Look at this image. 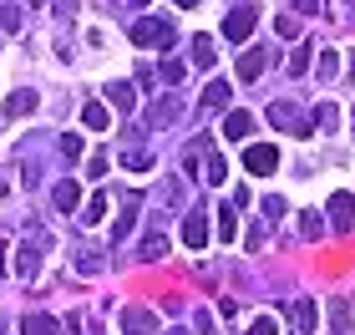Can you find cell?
Masks as SVG:
<instances>
[{
  "label": "cell",
  "mask_w": 355,
  "mask_h": 335,
  "mask_svg": "<svg viewBox=\"0 0 355 335\" xmlns=\"http://www.w3.org/2000/svg\"><path fill=\"white\" fill-rule=\"evenodd\" d=\"M137 209H142V198H137V194H127V198H122V218H117V229H112V239H117V244H122L127 234H132V223H137Z\"/></svg>",
  "instance_id": "11"
},
{
  "label": "cell",
  "mask_w": 355,
  "mask_h": 335,
  "mask_svg": "<svg viewBox=\"0 0 355 335\" xmlns=\"http://www.w3.org/2000/svg\"><path fill=\"white\" fill-rule=\"evenodd\" d=\"M76 269H82V275H96V269H102V254H76Z\"/></svg>",
  "instance_id": "33"
},
{
  "label": "cell",
  "mask_w": 355,
  "mask_h": 335,
  "mask_svg": "<svg viewBox=\"0 0 355 335\" xmlns=\"http://www.w3.org/2000/svg\"><path fill=\"white\" fill-rule=\"evenodd\" d=\"M21 330H26V335H61V325L51 320V315H26Z\"/></svg>",
  "instance_id": "21"
},
{
  "label": "cell",
  "mask_w": 355,
  "mask_h": 335,
  "mask_svg": "<svg viewBox=\"0 0 355 335\" xmlns=\"http://www.w3.org/2000/svg\"><path fill=\"white\" fill-rule=\"evenodd\" d=\"M76 198H82V183H76V178H61V183H56V194H51V203H56L61 214H71V209H76Z\"/></svg>",
  "instance_id": "12"
},
{
  "label": "cell",
  "mask_w": 355,
  "mask_h": 335,
  "mask_svg": "<svg viewBox=\"0 0 355 335\" xmlns=\"http://www.w3.org/2000/svg\"><path fill=\"white\" fill-rule=\"evenodd\" d=\"M107 97H112V107L132 112V107H137V87H132V82H112V87H107Z\"/></svg>",
  "instance_id": "16"
},
{
  "label": "cell",
  "mask_w": 355,
  "mask_h": 335,
  "mask_svg": "<svg viewBox=\"0 0 355 335\" xmlns=\"http://www.w3.org/2000/svg\"><path fill=\"white\" fill-rule=\"evenodd\" d=\"M274 330H279L274 315H254V320H249V335H274Z\"/></svg>",
  "instance_id": "32"
},
{
  "label": "cell",
  "mask_w": 355,
  "mask_h": 335,
  "mask_svg": "<svg viewBox=\"0 0 355 335\" xmlns=\"http://www.w3.org/2000/svg\"><path fill=\"white\" fill-rule=\"evenodd\" d=\"M56 148H61V157H67V163H76V157H82V137H71V132H67V137L56 142Z\"/></svg>",
  "instance_id": "31"
},
{
  "label": "cell",
  "mask_w": 355,
  "mask_h": 335,
  "mask_svg": "<svg viewBox=\"0 0 355 335\" xmlns=\"http://www.w3.org/2000/svg\"><path fill=\"white\" fill-rule=\"evenodd\" d=\"M102 214H107V194H96V198L87 203V214H82V223H102Z\"/></svg>",
  "instance_id": "29"
},
{
  "label": "cell",
  "mask_w": 355,
  "mask_h": 335,
  "mask_svg": "<svg viewBox=\"0 0 355 335\" xmlns=\"http://www.w3.org/2000/svg\"><path fill=\"white\" fill-rule=\"evenodd\" d=\"M178 112H183V107H178L173 97H157L153 112H148V122H153V127H168V122H178Z\"/></svg>",
  "instance_id": "15"
},
{
  "label": "cell",
  "mask_w": 355,
  "mask_h": 335,
  "mask_svg": "<svg viewBox=\"0 0 355 335\" xmlns=\"http://www.w3.org/2000/svg\"><path fill=\"white\" fill-rule=\"evenodd\" d=\"M254 21H259L254 0H249V6H234L229 15H223V36H229V41H249L254 36Z\"/></svg>",
  "instance_id": "2"
},
{
  "label": "cell",
  "mask_w": 355,
  "mask_h": 335,
  "mask_svg": "<svg viewBox=\"0 0 355 335\" xmlns=\"http://www.w3.org/2000/svg\"><path fill=\"white\" fill-rule=\"evenodd\" d=\"M244 168L254 178H269V173L279 168V148H274V142H254V148H244Z\"/></svg>",
  "instance_id": "3"
},
{
  "label": "cell",
  "mask_w": 355,
  "mask_h": 335,
  "mask_svg": "<svg viewBox=\"0 0 355 335\" xmlns=\"http://www.w3.org/2000/svg\"><path fill=\"white\" fill-rule=\"evenodd\" d=\"M229 107V82H208V92H203V112H223Z\"/></svg>",
  "instance_id": "19"
},
{
  "label": "cell",
  "mask_w": 355,
  "mask_h": 335,
  "mask_svg": "<svg viewBox=\"0 0 355 335\" xmlns=\"http://www.w3.org/2000/svg\"><path fill=\"white\" fill-rule=\"evenodd\" d=\"M163 82H168V87L183 82V61H163Z\"/></svg>",
  "instance_id": "35"
},
{
  "label": "cell",
  "mask_w": 355,
  "mask_h": 335,
  "mask_svg": "<svg viewBox=\"0 0 355 335\" xmlns=\"http://www.w3.org/2000/svg\"><path fill=\"white\" fill-rule=\"evenodd\" d=\"M132 6H148V0H132Z\"/></svg>",
  "instance_id": "42"
},
{
  "label": "cell",
  "mask_w": 355,
  "mask_h": 335,
  "mask_svg": "<svg viewBox=\"0 0 355 335\" xmlns=\"http://www.w3.org/2000/svg\"><path fill=\"white\" fill-rule=\"evenodd\" d=\"M168 335H188V330H168Z\"/></svg>",
  "instance_id": "41"
},
{
  "label": "cell",
  "mask_w": 355,
  "mask_h": 335,
  "mask_svg": "<svg viewBox=\"0 0 355 335\" xmlns=\"http://www.w3.org/2000/svg\"><path fill=\"white\" fill-rule=\"evenodd\" d=\"M163 254H168V234L153 229L148 239H142V259H163Z\"/></svg>",
  "instance_id": "22"
},
{
  "label": "cell",
  "mask_w": 355,
  "mask_h": 335,
  "mask_svg": "<svg viewBox=\"0 0 355 335\" xmlns=\"http://www.w3.org/2000/svg\"><path fill=\"white\" fill-rule=\"evenodd\" d=\"M193 61H198L203 71L218 61V46H214V36H193Z\"/></svg>",
  "instance_id": "18"
},
{
  "label": "cell",
  "mask_w": 355,
  "mask_h": 335,
  "mask_svg": "<svg viewBox=\"0 0 355 335\" xmlns=\"http://www.w3.org/2000/svg\"><path fill=\"white\" fill-rule=\"evenodd\" d=\"M122 168H132V173H148V168H153V153H148V148H132V153H122Z\"/></svg>",
  "instance_id": "25"
},
{
  "label": "cell",
  "mask_w": 355,
  "mask_h": 335,
  "mask_svg": "<svg viewBox=\"0 0 355 335\" xmlns=\"http://www.w3.org/2000/svg\"><path fill=\"white\" fill-rule=\"evenodd\" d=\"M315 71H320V82H335V71H340V56H335V51H325Z\"/></svg>",
  "instance_id": "28"
},
{
  "label": "cell",
  "mask_w": 355,
  "mask_h": 335,
  "mask_svg": "<svg viewBox=\"0 0 355 335\" xmlns=\"http://www.w3.org/2000/svg\"><path fill=\"white\" fill-rule=\"evenodd\" d=\"M350 21H355V6H350Z\"/></svg>",
  "instance_id": "43"
},
{
  "label": "cell",
  "mask_w": 355,
  "mask_h": 335,
  "mask_svg": "<svg viewBox=\"0 0 355 335\" xmlns=\"http://www.w3.org/2000/svg\"><path fill=\"white\" fill-rule=\"evenodd\" d=\"M132 41H137V46H173L168 15H148V21H137V26H132Z\"/></svg>",
  "instance_id": "1"
},
{
  "label": "cell",
  "mask_w": 355,
  "mask_h": 335,
  "mask_svg": "<svg viewBox=\"0 0 355 335\" xmlns=\"http://www.w3.org/2000/svg\"><path fill=\"white\" fill-rule=\"evenodd\" d=\"M295 10H300V15H315V10H320V0H295Z\"/></svg>",
  "instance_id": "37"
},
{
  "label": "cell",
  "mask_w": 355,
  "mask_h": 335,
  "mask_svg": "<svg viewBox=\"0 0 355 335\" xmlns=\"http://www.w3.org/2000/svg\"><path fill=\"white\" fill-rule=\"evenodd\" d=\"M254 127H259V122H254V112L234 107L229 117H223V137H234V142H249V137H254Z\"/></svg>",
  "instance_id": "6"
},
{
  "label": "cell",
  "mask_w": 355,
  "mask_h": 335,
  "mask_svg": "<svg viewBox=\"0 0 355 335\" xmlns=\"http://www.w3.org/2000/svg\"><path fill=\"white\" fill-rule=\"evenodd\" d=\"M0 198H6V178H0Z\"/></svg>",
  "instance_id": "40"
},
{
  "label": "cell",
  "mask_w": 355,
  "mask_h": 335,
  "mask_svg": "<svg viewBox=\"0 0 355 335\" xmlns=\"http://www.w3.org/2000/svg\"><path fill=\"white\" fill-rule=\"evenodd\" d=\"M82 122L92 127V132H107V122H112V112H107V102H87V107H82Z\"/></svg>",
  "instance_id": "17"
},
{
  "label": "cell",
  "mask_w": 355,
  "mask_h": 335,
  "mask_svg": "<svg viewBox=\"0 0 355 335\" xmlns=\"http://www.w3.org/2000/svg\"><path fill=\"white\" fill-rule=\"evenodd\" d=\"M289 320H295V330H300V335H310V330L320 325V310H315V300H295Z\"/></svg>",
  "instance_id": "10"
},
{
  "label": "cell",
  "mask_w": 355,
  "mask_h": 335,
  "mask_svg": "<svg viewBox=\"0 0 355 335\" xmlns=\"http://www.w3.org/2000/svg\"><path fill=\"white\" fill-rule=\"evenodd\" d=\"M203 178H208V188L223 183V153H218V148H208V157H203Z\"/></svg>",
  "instance_id": "23"
},
{
  "label": "cell",
  "mask_w": 355,
  "mask_h": 335,
  "mask_svg": "<svg viewBox=\"0 0 355 335\" xmlns=\"http://www.w3.org/2000/svg\"><path fill=\"white\" fill-rule=\"evenodd\" d=\"M173 6H183V10H188V6H198V0H173Z\"/></svg>",
  "instance_id": "38"
},
{
  "label": "cell",
  "mask_w": 355,
  "mask_h": 335,
  "mask_svg": "<svg viewBox=\"0 0 355 335\" xmlns=\"http://www.w3.org/2000/svg\"><path fill=\"white\" fill-rule=\"evenodd\" d=\"M26 6H46V0H26Z\"/></svg>",
  "instance_id": "39"
},
{
  "label": "cell",
  "mask_w": 355,
  "mask_h": 335,
  "mask_svg": "<svg viewBox=\"0 0 355 335\" xmlns=\"http://www.w3.org/2000/svg\"><path fill=\"white\" fill-rule=\"evenodd\" d=\"M315 127H325V132H335V127H340V112H335V102H320V107H315Z\"/></svg>",
  "instance_id": "24"
},
{
  "label": "cell",
  "mask_w": 355,
  "mask_h": 335,
  "mask_svg": "<svg viewBox=\"0 0 355 335\" xmlns=\"http://www.w3.org/2000/svg\"><path fill=\"white\" fill-rule=\"evenodd\" d=\"M350 214H355V198L350 194H330V223H335V229H345Z\"/></svg>",
  "instance_id": "14"
},
{
  "label": "cell",
  "mask_w": 355,
  "mask_h": 335,
  "mask_svg": "<svg viewBox=\"0 0 355 335\" xmlns=\"http://www.w3.org/2000/svg\"><path fill=\"white\" fill-rule=\"evenodd\" d=\"M15 275H21V280H36L41 275V249L36 244H26L21 254H15Z\"/></svg>",
  "instance_id": "13"
},
{
  "label": "cell",
  "mask_w": 355,
  "mask_h": 335,
  "mask_svg": "<svg viewBox=\"0 0 355 335\" xmlns=\"http://www.w3.org/2000/svg\"><path fill=\"white\" fill-rule=\"evenodd\" d=\"M36 92H31V87H21V92H10V97H6V117H31V112H36Z\"/></svg>",
  "instance_id": "9"
},
{
  "label": "cell",
  "mask_w": 355,
  "mask_h": 335,
  "mask_svg": "<svg viewBox=\"0 0 355 335\" xmlns=\"http://www.w3.org/2000/svg\"><path fill=\"white\" fill-rule=\"evenodd\" d=\"M310 71V46H300L295 56H289V76H304Z\"/></svg>",
  "instance_id": "30"
},
{
  "label": "cell",
  "mask_w": 355,
  "mask_h": 335,
  "mask_svg": "<svg viewBox=\"0 0 355 335\" xmlns=\"http://www.w3.org/2000/svg\"><path fill=\"white\" fill-rule=\"evenodd\" d=\"M214 218H218V239H223V244H229V239H239V214H234V203H223Z\"/></svg>",
  "instance_id": "20"
},
{
  "label": "cell",
  "mask_w": 355,
  "mask_h": 335,
  "mask_svg": "<svg viewBox=\"0 0 355 335\" xmlns=\"http://www.w3.org/2000/svg\"><path fill=\"white\" fill-rule=\"evenodd\" d=\"M0 26H6V36H15V31H21V10H15L10 0H0Z\"/></svg>",
  "instance_id": "26"
},
{
  "label": "cell",
  "mask_w": 355,
  "mask_h": 335,
  "mask_svg": "<svg viewBox=\"0 0 355 335\" xmlns=\"http://www.w3.org/2000/svg\"><path fill=\"white\" fill-rule=\"evenodd\" d=\"M264 56H269V51L249 46V51L239 56V82H259V76H264Z\"/></svg>",
  "instance_id": "8"
},
{
  "label": "cell",
  "mask_w": 355,
  "mask_h": 335,
  "mask_svg": "<svg viewBox=\"0 0 355 335\" xmlns=\"http://www.w3.org/2000/svg\"><path fill=\"white\" fill-rule=\"evenodd\" d=\"M279 36H300V15H279Z\"/></svg>",
  "instance_id": "36"
},
{
  "label": "cell",
  "mask_w": 355,
  "mask_h": 335,
  "mask_svg": "<svg viewBox=\"0 0 355 335\" xmlns=\"http://www.w3.org/2000/svg\"><path fill=\"white\" fill-rule=\"evenodd\" d=\"M269 122H274V127H295L300 137H310V132H315V117H304L295 102H274V107H269Z\"/></svg>",
  "instance_id": "4"
},
{
  "label": "cell",
  "mask_w": 355,
  "mask_h": 335,
  "mask_svg": "<svg viewBox=\"0 0 355 335\" xmlns=\"http://www.w3.org/2000/svg\"><path fill=\"white\" fill-rule=\"evenodd\" d=\"M183 244H188V249H203V244H208V209H193V214L183 218Z\"/></svg>",
  "instance_id": "7"
},
{
  "label": "cell",
  "mask_w": 355,
  "mask_h": 335,
  "mask_svg": "<svg viewBox=\"0 0 355 335\" xmlns=\"http://www.w3.org/2000/svg\"><path fill=\"white\" fill-rule=\"evenodd\" d=\"M122 335H157V315L127 305V310H122Z\"/></svg>",
  "instance_id": "5"
},
{
  "label": "cell",
  "mask_w": 355,
  "mask_h": 335,
  "mask_svg": "<svg viewBox=\"0 0 355 335\" xmlns=\"http://www.w3.org/2000/svg\"><path fill=\"white\" fill-rule=\"evenodd\" d=\"M320 234H325L320 214H300V239H320Z\"/></svg>",
  "instance_id": "27"
},
{
  "label": "cell",
  "mask_w": 355,
  "mask_h": 335,
  "mask_svg": "<svg viewBox=\"0 0 355 335\" xmlns=\"http://www.w3.org/2000/svg\"><path fill=\"white\" fill-rule=\"evenodd\" d=\"M330 315H335V335H345V330H350V310L340 305V300H335V305H330Z\"/></svg>",
  "instance_id": "34"
}]
</instances>
